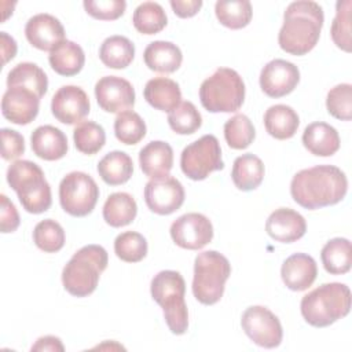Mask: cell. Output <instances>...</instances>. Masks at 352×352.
I'll return each mask as SVG.
<instances>
[{"label":"cell","mask_w":352,"mask_h":352,"mask_svg":"<svg viewBox=\"0 0 352 352\" xmlns=\"http://www.w3.org/2000/svg\"><path fill=\"white\" fill-rule=\"evenodd\" d=\"M7 87L28 88L41 99L47 92L48 78L44 70L36 63L22 62L8 72Z\"/></svg>","instance_id":"cell-30"},{"label":"cell","mask_w":352,"mask_h":352,"mask_svg":"<svg viewBox=\"0 0 352 352\" xmlns=\"http://www.w3.org/2000/svg\"><path fill=\"white\" fill-rule=\"evenodd\" d=\"M91 104L85 91L77 85H63L52 96L51 111L54 117L67 125L82 121L89 113Z\"/></svg>","instance_id":"cell-15"},{"label":"cell","mask_w":352,"mask_h":352,"mask_svg":"<svg viewBox=\"0 0 352 352\" xmlns=\"http://www.w3.org/2000/svg\"><path fill=\"white\" fill-rule=\"evenodd\" d=\"M199 100L210 113H234L245 100V82L238 72L219 67L199 87Z\"/></svg>","instance_id":"cell-7"},{"label":"cell","mask_w":352,"mask_h":352,"mask_svg":"<svg viewBox=\"0 0 352 352\" xmlns=\"http://www.w3.org/2000/svg\"><path fill=\"white\" fill-rule=\"evenodd\" d=\"M1 157L6 161L15 160L25 153V139L14 129L3 128L1 131Z\"/></svg>","instance_id":"cell-45"},{"label":"cell","mask_w":352,"mask_h":352,"mask_svg":"<svg viewBox=\"0 0 352 352\" xmlns=\"http://www.w3.org/2000/svg\"><path fill=\"white\" fill-rule=\"evenodd\" d=\"M25 36L34 48L51 52L65 41V28L54 15L37 14L26 22Z\"/></svg>","instance_id":"cell-18"},{"label":"cell","mask_w":352,"mask_h":352,"mask_svg":"<svg viewBox=\"0 0 352 352\" xmlns=\"http://www.w3.org/2000/svg\"><path fill=\"white\" fill-rule=\"evenodd\" d=\"M76 148L87 155H94L106 143V132L102 125L94 121H82L73 131Z\"/></svg>","instance_id":"cell-36"},{"label":"cell","mask_w":352,"mask_h":352,"mask_svg":"<svg viewBox=\"0 0 352 352\" xmlns=\"http://www.w3.org/2000/svg\"><path fill=\"white\" fill-rule=\"evenodd\" d=\"M323 22V10L318 3L309 0L290 3L278 34L279 47L296 56L308 54L318 44Z\"/></svg>","instance_id":"cell-2"},{"label":"cell","mask_w":352,"mask_h":352,"mask_svg":"<svg viewBox=\"0 0 352 352\" xmlns=\"http://www.w3.org/2000/svg\"><path fill=\"white\" fill-rule=\"evenodd\" d=\"M1 40V55H3V65H6L8 60H11L16 54V43L15 40L8 36L6 32L0 33Z\"/></svg>","instance_id":"cell-49"},{"label":"cell","mask_w":352,"mask_h":352,"mask_svg":"<svg viewBox=\"0 0 352 352\" xmlns=\"http://www.w3.org/2000/svg\"><path fill=\"white\" fill-rule=\"evenodd\" d=\"M168 124L179 135H191L201 128L202 117L194 103L186 100L169 111Z\"/></svg>","instance_id":"cell-40"},{"label":"cell","mask_w":352,"mask_h":352,"mask_svg":"<svg viewBox=\"0 0 352 352\" xmlns=\"http://www.w3.org/2000/svg\"><path fill=\"white\" fill-rule=\"evenodd\" d=\"M326 107L334 118L349 121L352 118V85L345 82L331 88L327 92Z\"/></svg>","instance_id":"cell-43"},{"label":"cell","mask_w":352,"mask_h":352,"mask_svg":"<svg viewBox=\"0 0 352 352\" xmlns=\"http://www.w3.org/2000/svg\"><path fill=\"white\" fill-rule=\"evenodd\" d=\"M231 264L216 250L199 253L194 261L192 294L204 305H213L223 297Z\"/></svg>","instance_id":"cell-8"},{"label":"cell","mask_w":352,"mask_h":352,"mask_svg":"<svg viewBox=\"0 0 352 352\" xmlns=\"http://www.w3.org/2000/svg\"><path fill=\"white\" fill-rule=\"evenodd\" d=\"M40 98L23 87H8L1 99L4 118L16 125L30 124L38 114Z\"/></svg>","instance_id":"cell-17"},{"label":"cell","mask_w":352,"mask_h":352,"mask_svg":"<svg viewBox=\"0 0 352 352\" xmlns=\"http://www.w3.org/2000/svg\"><path fill=\"white\" fill-rule=\"evenodd\" d=\"M135 56V45L125 36L114 34L107 37L100 48L99 58L102 63L110 69H125Z\"/></svg>","instance_id":"cell-32"},{"label":"cell","mask_w":352,"mask_h":352,"mask_svg":"<svg viewBox=\"0 0 352 352\" xmlns=\"http://www.w3.org/2000/svg\"><path fill=\"white\" fill-rule=\"evenodd\" d=\"M298 114L287 104H274L264 113L265 131L278 140L293 138L298 129Z\"/></svg>","instance_id":"cell-26"},{"label":"cell","mask_w":352,"mask_h":352,"mask_svg":"<svg viewBox=\"0 0 352 352\" xmlns=\"http://www.w3.org/2000/svg\"><path fill=\"white\" fill-rule=\"evenodd\" d=\"M109 263L107 252L100 245H87L77 250L62 271V283L74 297H87L98 287L99 278Z\"/></svg>","instance_id":"cell-4"},{"label":"cell","mask_w":352,"mask_h":352,"mask_svg":"<svg viewBox=\"0 0 352 352\" xmlns=\"http://www.w3.org/2000/svg\"><path fill=\"white\" fill-rule=\"evenodd\" d=\"M180 168L191 180H204L212 172L224 168L221 147L214 135H204L192 142L180 155Z\"/></svg>","instance_id":"cell-9"},{"label":"cell","mask_w":352,"mask_h":352,"mask_svg":"<svg viewBox=\"0 0 352 352\" xmlns=\"http://www.w3.org/2000/svg\"><path fill=\"white\" fill-rule=\"evenodd\" d=\"M33 241L40 250L45 253H56L65 245V230L52 219L41 220L33 230Z\"/></svg>","instance_id":"cell-39"},{"label":"cell","mask_w":352,"mask_h":352,"mask_svg":"<svg viewBox=\"0 0 352 352\" xmlns=\"http://www.w3.org/2000/svg\"><path fill=\"white\" fill-rule=\"evenodd\" d=\"M143 96L154 109L169 113L180 104L182 91L179 84L172 78L154 77L147 81Z\"/></svg>","instance_id":"cell-25"},{"label":"cell","mask_w":352,"mask_h":352,"mask_svg":"<svg viewBox=\"0 0 352 352\" xmlns=\"http://www.w3.org/2000/svg\"><path fill=\"white\" fill-rule=\"evenodd\" d=\"M1 209H0V230L3 234L14 232L19 226V213L15 205L8 199L7 195L1 194Z\"/></svg>","instance_id":"cell-46"},{"label":"cell","mask_w":352,"mask_h":352,"mask_svg":"<svg viewBox=\"0 0 352 352\" xmlns=\"http://www.w3.org/2000/svg\"><path fill=\"white\" fill-rule=\"evenodd\" d=\"M143 59L150 70L162 74H170L180 67L183 55L176 44L170 41L157 40L146 47L143 52Z\"/></svg>","instance_id":"cell-24"},{"label":"cell","mask_w":352,"mask_h":352,"mask_svg":"<svg viewBox=\"0 0 352 352\" xmlns=\"http://www.w3.org/2000/svg\"><path fill=\"white\" fill-rule=\"evenodd\" d=\"M302 144L314 155L330 157L340 148V136L334 126L318 121L307 125L304 129Z\"/></svg>","instance_id":"cell-23"},{"label":"cell","mask_w":352,"mask_h":352,"mask_svg":"<svg viewBox=\"0 0 352 352\" xmlns=\"http://www.w3.org/2000/svg\"><path fill=\"white\" fill-rule=\"evenodd\" d=\"M7 182L26 212L40 214L50 209L52 204L51 187L37 164L28 160L12 162L7 169Z\"/></svg>","instance_id":"cell-5"},{"label":"cell","mask_w":352,"mask_h":352,"mask_svg":"<svg viewBox=\"0 0 352 352\" xmlns=\"http://www.w3.org/2000/svg\"><path fill=\"white\" fill-rule=\"evenodd\" d=\"M256 138V131L245 114H235L224 124V139L234 150H243L249 147Z\"/></svg>","instance_id":"cell-37"},{"label":"cell","mask_w":352,"mask_h":352,"mask_svg":"<svg viewBox=\"0 0 352 352\" xmlns=\"http://www.w3.org/2000/svg\"><path fill=\"white\" fill-rule=\"evenodd\" d=\"M241 326L245 334L258 346L276 348L282 342V324L267 307L253 305L246 308L241 318Z\"/></svg>","instance_id":"cell-11"},{"label":"cell","mask_w":352,"mask_h":352,"mask_svg":"<svg viewBox=\"0 0 352 352\" xmlns=\"http://www.w3.org/2000/svg\"><path fill=\"white\" fill-rule=\"evenodd\" d=\"M146 124L143 118L133 110L118 113L114 120L116 138L124 144H136L146 136Z\"/></svg>","instance_id":"cell-38"},{"label":"cell","mask_w":352,"mask_h":352,"mask_svg":"<svg viewBox=\"0 0 352 352\" xmlns=\"http://www.w3.org/2000/svg\"><path fill=\"white\" fill-rule=\"evenodd\" d=\"M170 7L179 18H191L202 7L201 0H170Z\"/></svg>","instance_id":"cell-47"},{"label":"cell","mask_w":352,"mask_h":352,"mask_svg":"<svg viewBox=\"0 0 352 352\" xmlns=\"http://www.w3.org/2000/svg\"><path fill=\"white\" fill-rule=\"evenodd\" d=\"M304 320L314 327H326L351 311V290L340 282L323 283L301 298Z\"/></svg>","instance_id":"cell-3"},{"label":"cell","mask_w":352,"mask_h":352,"mask_svg":"<svg viewBox=\"0 0 352 352\" xmlns=\"http://www.w3.org/2000/svg\"><path fill=\"white\" fill-rule=\"evenodd\" d=\"M214 12L221 25L234 30L248 26L253 15L248 0H220L214 4Z\"/></svg>","instance_id":"cell-34"},{"label":"cell","mask_w":352,"mask_h":352,"mask_svg":"<svg viewBox=\"0 0 352 352\" xmlns=\"http://www.w3.org/2000/svg\"><path fill=\"white\" fill-rule=\"evenodd\" d=\"M139 164L143 173L151 179L169 175L173 166V150L162 140H153L139 153Z\"/></svg>","instance_id":"cell-22"},{"label":"cell","mask_w":352,"mask_h":352,"mask_svg":"<svg viewBox=\"0 0 352 352\" xmlns=\"http://www.w3.org/2000/svg\"><path fill=\"white\" fill-rule=\"evenodd\" d=\"M265 231L278 242L292 243L305 235L307 223L298 212L290 208H279L268 216Z\"/></svg>","instance_id":"cell-19"},{"label":"cell","mask_w":352,"mask_h":352,"mask_svg":"<svg viewBox=\"0 0 352 352\" xmlns=\"http://www.w3.org/2000/svg\"><path fill=\"white\" fill-rule=\"evenodd\" d=\"M82 6L87 14L100 21L118 19L126 8L124 0H85Z\"/></svg>","instance_id":"cell-44"},{"label":"cell","mask_w":352,"mask_h":352,"mask_svg":"<svg viewBox=\"0 0 352 352\" xmlns=\"http://www.w3.org/2000/svg\"><path fill=\"white\" fill-rule=\"evenodd\" d=\"M99 199L96 182L84 172L67 173L59 184V202L62 209L74 217L89 214Z\"/></svg>","instance_id":"cell-10"},{"label":"cell","mask_w":352,"mask_h":352,"mask_svg":"<svg viewBox=\"0 0 352 352\" xmlns=\"http://www.w3.org/2000/svg\"><path fill=\"white\" fill-rule=\"evenodd\" d=\"M32 351H51V352H63L65 346L59 337L55 336H44L40 337L34 345H32Z\"/></svg>","instance_id":"cell-48"},{"label":"cell","mask_w":352,"mask_h":352,"mask_svg":"<svg viewBox=\"0 0 352 352\" xmlns=\"http://www.w3.org/2000/svg\"><path fill=\"white\" fill-rule=\"evenodd\" d=\"M95 96L99 107L107 113H122L135 104L132 84L118 76H104L95 84Z\"/></svg>","instance_id":"cell-14"},{"label":"cell","mask_w":352,"mask_h":352,"mask_svg":"<svg viewBox=\"0 0 352 352\" xmlns=\"http://www.w3.org/2000/svg\"><path fill=\"white\" fill-rule=\"evenodd\" d=\"M114 252L125 263H139L147 254V241L136 231H125L116 238Z\"/></svg>","instance_id":"cell-41"},{"label":"cell","mask_w":352,"mask_h":352,"mask_svg":"<svg viewBox=\"0 0 352 352\" xmlns=\"http://www.w3.org/2000/svg\"><path fill=\"white\" fill-rule=\"evenodd\" d=\"M138 213V205L128 192H113L103 205V219L111 227H124L131 224Z\"/></svg>","instance_id":"cell-31"},{"label":"cell","mask_w":352,"mask_h":352,"mask_svg":"<svg viewBox=\"0 0 352 352\" xmlns=\"http://www.w3.org/2000/svg\"><path fill=\"white\" fill-rule=\"evenodd\" d=\"M48 60L55 73L70 77L81 72L85 63V55L77 43L65 40L50 52Z\"/></svg>","instance_id":"cell-27"},{"label":"cell","mask_w":352,"mask_h":352,"mask_svg":"<svg viewBox=\"0 0 352 352\" xmlns=\"http://www.w3.org/2000/svg\"><path fill=\"white\" fill-rule=\"evenodd\" d=\"M264 172V164L257 155L242 154L234 161L231 177L238 190L252 191L261 184Z\"/></svg>","instance_id":"cell-28"},{"label":"cell","mask_w":352,"mask_h":352,"mask_svg":"<svg viewBox=\"0 0 352 352\" xmlns=\"http://www.w3.org/2000/svg\"><path fill=\"white\" fill-rule=\"evenodd\" d=\"M184 188L173 176L151 179L144 187V201L147 208L161 216L170 214L180 209L184 202Z\"/></svg>","instance_id":"cell-12"},{"label":"cell","mask_w":352,"mask_h":352,"mask_svg":"<svg viewBox=\"0 0 352 352\" xmlns=\"http://www.w3.org/2000/svg\"><path fill=\"white\" fill-rule=\"evenodd\" d=\"M170 236L177 246L187 250H198L212 241L213 226L202 213H186L172 223Z\"/></svg>","instance_id":"cell-13"},{"label":"cell","mask_w":352,"mask_h":352,"mask_svg":"<svg viewBox=\"0 0 352 352\" xmlns=\"http://www.w3.org/2000/svg\"><path fill=\"white\" fill-rule=\"evenodd\" d=\"M132 23L142 34H155L166 26L168 16L161 4L155 1H144L133 11Z\"/></svg>","instance_id":"cell-35"},{"label":"cell","mask_w":352,"mask_h":352,"mask_svg":"<svg viewBox=\"0 0 352 352\" xmlns=\"http://www.w3.org/2000/svg\"><path fill=\"white\" fill-rule=\"evenodd\" d=\"M150 292L153 300L162 308L169 330L176 336L184 334L188 329V311L184 301L186 282L180 272L160 271L151 279Z\"/></svg>","instance_id":"cell-6"},{"label":"cell","mask_w":352,"mask_h":352,"mask_svg":"<svg viewBox=\"0 0 352 352\" xmlns=\"http://www.w3.org/2000/svg\"><path fill=\"white\" fill-rule=\"evenodd\" d=\"M320 258L324 270L331 275H342L351 270L352 249L346 238H333L322 248Z\"/></svg>","instance_id":"cell-33"},{"label":"cell","mask_w":352,"mask_h":352,"mask_svg":"<svg viewBox=\"0 0 352 352\" xmlns=\"http://www.w3.org/2000/svg\"><path fill=\"white\" fill-rule=\"evenodd\" d=\"M316 275V261L305 253H294L289 256L280 268L283 283L293 292L307 290L315 282Z\"/></svg>","instance_id":"cell-20"},{"label":"cell","mask_w":352,"mask_h":352,"mask_svg":"<svg viewBox=\"0 0 352 352\" xmlns=\"http://www.w3.org/2000/svg\"><path fill=\"white\" fill-rule=\"evenodd\" d=\"M30 144L33 153L45 161H56L67 153L66 135L52 125H41L36 128L30 136Z\"/></svg>","instance_id":"cell-21"},{"label":"cell","mask_w":352,"mask_h":352,"mask_svg":"<svg viewBox=\"0 0 352 352\" xmlns=\"http://www.w3.org/2000/svg\"><path fill=\"white\" fill-rule=\"evenodd\" d=\"M346 191L348 179L334 165H316L302 169L293 176L290 183L292 198L309 210L338 204Z\"/></svg>","instance_id":"cell-1"},{"label":"cell","mask_w":352,"mask_h":352,"mask_svg":"<svg viewBox=\"0 0 352 352\" xmlns=\"http://www.w3.org/2000/svg\"><path fill=\"white\" fill-rule=\"evenodd\" d=\"M300 81L298 67L285 59L268 62L260 73V87L270 98H282L294 91Z\"/></svg>","instance_id":"cell-16"},{"label":"cell","mask_w":352,"mask_h":352,"mask_svg":"<svg viewBox=\"0 0 352 352\" xmlns=\"http://www.w3.org/2000/svg\"><path fill=\"white\" fill-rule=\"evenodd\" d=\"M351 0H340L336 4V16L331 23V40L345 52H351Z\"/></svg>","instance_id":"cell-42"},{"label":"cell","mask_w":352,"mask_h":352,"mask_svg":"<svg viewBox=\"0 0 352 352\" xmlns=\"http://www.w3.org/2000/svg\"><path fill=\"white\" fill-rule=\"evenodd\" d=\"M98 173L109 186L124 184L133 173L132 158L124 151H111L99 161Z\"/></svg>","instance_id":"cell-29"}]
</instances>
